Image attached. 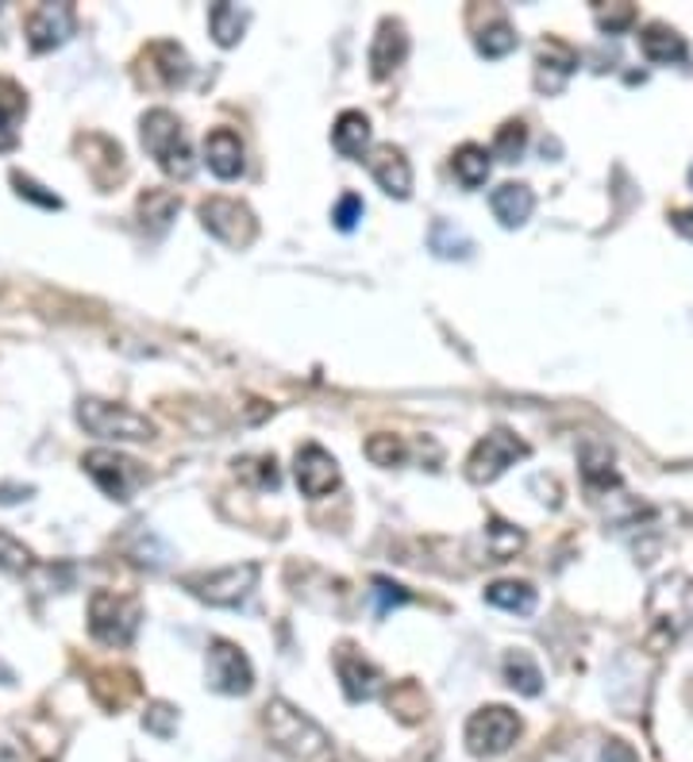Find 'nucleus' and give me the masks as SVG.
<instances>
[{"mask_svg":"<svg viewBox=\"0 0 693 762\" xmlns=\"http://www.w3.org/2000/svg\"><path fill=\"white\" fill-rule=\"evenodd\" d=\"M294 477L305 497H328V493L339 489V463L320 447V443H305V447L297 451Z\"/></svg>","mask_w":693,"mask_h":762,"instance_id":"nucleus-13","label":"nucleus"},{"mask_svg":"<svg viewBox=\"0 0 693 762\" xmlns=\"http://www.w3.org/2000/svg\"><path fill=\"white\" fill-rule=\"evenodd\" d=\"M143 620V605L136 597H120L112 590H97L89 597V632L105 647H128L139 632Z\"/></svg>","mask_w":693,"mask_h":762,"instance_id":"nucleus-5","label":"nucleus"},{"mask_svg":"<svg viewBox=\"0 0 693 762\" xmlns=\"http://www.w3.org/2000/svg\"><path fill=\"white\" fill-rule=\"evenodd\" d=\"M363 212H366L363 197H358V192H344L339 205H336V212H331V220H336L339 231H355L358 220H363Z\"/></svg>","mask_w":693,"mask_h":762,"instance_id":"nucleus-40","label":"nucleus"},{"mask_svg":"<svg viewBox=\"0 0 693 762\" xmlns=\"http://www.w3.org/2000/svg\"><path fill=\"white\" fill-rule=\"evenodd\" d=\"M386 705L400 724H420V720L428 716V697H424V690L416 682L394 685V693L386 697Z\"/></svg>","mask_w":693,"mask_h":762,"instance_id":"nucleus-30","label":"nucleus"},{"mask_svg":"<svg viewBox=\"0 0 693 762\" xmlns=\"http://www.w3.org/2000/svg\"><path fill=\"white\" fill-rule=\"evenodd\" d=\"M23 112H28L23 89L16 86V81L0 78V155L20 144V128H16V123L23 120Z\"/></svg>","mask_w":693,"mask_h":762,"instance_id":"nucleus-24","label":"nucleus"},{"mask_svg":"<svg viewBox=\"0 0 693 762\" xmlns=\"http://www.w3.org/2000/svg\"><path fill=\"white\" fill-rule=\"evenodd\" d=\"M601 762H640V759L624 740H608L605 748H601Z\"/></svg>","mask_w":693,"mask_h":762,"instance_id":"nucleus-43","label":"nucleus"},{"mask_svg":"<svg viewBox=\"0 0 693 762\" xmlns=\"http://www.w3.org/2000/svg\"><path fill=\"white\" fill-rule=\"evenodd\" d=\"M89 690H93L100 709L120 713L128 701L139 697V677L131 670H100V674H93V682H89Z\"/></svg>","mask_w":693,"mask_h":762,"instance_id":"nucleus-22","label":"nucleus"},{"mask_svg":"<svg viewBox=\"0 0 693 762\" xmlns=\"http://www.w3.org/2000/svg\"><path fill=\"white\" fill-rule=\"evenodd\" d=\"M181 200L174 197L170 189H147L143 197H139V216H143V228H150L158 236V231L170 228V220L178 216Z\"/></svg>","mask_w":693,"mask_h":762,"instance_id":"nucleus-29","label":"nucleus"},{"mask_svg":"<svg viewBox=\"0 0 693 762\" xmlns=\"http://www.w3.org/2000/svg\"><path fill=\"white\" fill-rule=\"evenodd\" d=\"M189 78V55L178 43H150L139 58V81L147 89H178Z\"/></svg>","mask_w":693,"mask_h":762,"instance_id":"nucleus-12","label":"nucleus"},{"mask_svg":"<svg viewBox=\"0 0 693 762\" xmlns=\"http://www.w3.org/2000/svg\"><path fill=\"white\" fill-rule=\"evenodd\" d=\"M428 247L436 250L439 258H471L474 243L463 228H455L451 220H436L428 231Z\"/></svg>","mask_w":693,"mask_h":762,"instance_id":"nucleus-31","label":"nucleus"},{"mask_svg":"<svg viewBox=\"0 0 693 762\" xmlns=\"http://www.w3.org/2000/svg\"><path fill=\"white\" fill-rule=\"evenodd\" d=\"M632 20H636V8H632V4L597 8V28L608 31V36H621L624 28H632Z\"/></svg>","mask_w":693,"mask_h":762,"instance_id":"nucleus-39","label":"nucleus"},{"mask_svg":"<svg viewBox=\"0 0 693 762\" xmlns=\"http://www.w3.org/2000/svg\"><path fill=\"white\" fill-rule=\"evenodd\" d=\"M578 70V50L566 47L563 39H544L536 50V89L547 97L563 93L566 81Z\"/></svg>","mask_w":693,"mask_h":762,"instance_id":"nucleus-15","label":"nucleus"},{"mask_svg":"<svg viewBox=\"0 0 693 762\" xmlns=\"http://www.w3.org/2000/svg\"><path fill=\"white\" fill-rule=\"evenodd\" d=\"M12 186L20 197H28V200H36V205H43V208H62V197H55V192H47L39 181H31V178H23V174H12Z\"/></svg>","mask_w":693,"mask_h":762,"instance_id":"nucleus-42","label":"nucleus"},{"mask_svg":"<svg viewBox=\"0 0 693 762\" xmlns=\"http://www.w3.org/2000/svg\"><path fill=\"white\" fill-rule=\"evenodd\" d=\"M686 627H693V582L682 574H671L651 590L647 647H655V651L674 647Z\"/></svg>","mask_w":693,"mask_h":762,"instance_id":"nucleus-2","label":"nucleus"},{"mask_svg":"<svg viewBox=\"0 0 693 762\" xmlns=\"http://www.w3.org/2000/svg\"><path fill=\"white\" fill-rule=\"evenodd\" d=\"M81 466H86V474L93 477L112 501H131L150 477L147 466H139L136 458L120 455V451H108V447L89 451V455L81 458Z\"/></svg>","mask_w":693,"mask_h":762,"instance_id":"nucleus-8","label":"nucleus"},{"mask_svg":"<svg viewBox=\"0 0 693 762\" xmlns=\"http://www.w3.org/2000/svg\"><path fill=\"white\" fill-rule=\"evenodd\" d=\"M489 208H494L501 228H524L532 208H536V192L524 186V181H505V186L489 192Z\"/></svg>","mask_w":693,"mask_h":762,"instance_id":"nucleus-20","label":"nucleus"},{"mask_svg":"<svg viewBox=\"0 0 693 762\" xmlns=\"http://www.w3.org/2000/svg\"><path fill=\"white\" fill-rule=\"evenodd\" d=\"M143 728L150 735H158V740H170L178 732V709L166 705V701H150L143 713Z\"/></svg>","mask_w":693,"mask_h":762,"instance_id":"nucleus-37","label":"nucleus"},{"mask_svg":"<svg viewBox=\"0 0 693 762\" xmlns=\"http://www.w3.org/2000/svg\"><path fill=\"white\" fill-rule=\"evenodd\" d=\"M370 174H374V181L382 186V192H389V197L405 200L408 192H413V166H408L405 150L378 147L370 155Z\"/></svg>","mask_w":693,"mask_h":762,"instance_id":"nucleus-18","label":"nucleus"},{"mask_svg":"<svg viewBox=\"0 0 693 762\" xmlns=\"http://www.w3.org/2000/svg\"><path fill=\"white\" fill-rule=\"evenodd\" d=\"M489 540H494V563H505V558H513L516 551L524 547V532L521 527H513V524H501V521H494L489 524Z\"/></svg>","mask_w":693,"mask_h":762,"instance_id":"nucleus-38","label":"nucleus"},{"mask_svg":"<svg viewBox=\"0 0 693 762\" xmlns=\"http://www.w3.org/2000/svg\"><path fill=\"white\" fill-rule=\"evenodd\" d=\"M78 420L89 435L116 439V443H147L158 435L155 420H147L143 413H136L128 405H112V400H100V397H81Z\"/></svg>","mask_w":693,"mask_h":762,"instance_id":"nucleus-4","label":"nucleus"},{"mask_svg":"<svg viewBox=\"0 0 693 762\" xmlns=\"http://www.w3.org/2000/svg\"><path fill=\"white\" fill-rule=\"evenodd\" d=\"M478 50H482L486 58H505L508 50H516V31H513V23L494 20L489 28H482V31H478Z\"/></svg>","mask_w":693,"mask_h":762,"instance_id":"nucleus-34","label":"nucleus"},{"mask_svg":"<svg viewBox=\"0 0 693 762\" xmlns=\"http://www.w3.org/2000/svg\"><path fill=\"white\" fill-rule=\"evenodd\" d=\"M671 220H674V228H679L682 236L693 239V208H682V212H674Z\"/></svg>","mask_w":693,"mask_h":762,"instance_id":"nucleus-44","label":"nucleus"},{"mask_svg":"<svg viewBox=\"0 0 693 762\" xmlns=\"http://www.w3.org/2000/svg\"><path fill=\"white\" fill-rule=\"evenodd\" d=\"M521 458H528V443L508 428H497V432H489L486 439L474 443L471 458H466V477H471L474 485H489L513 463H521Z\"/></svg>","mask_w":693,"mask_h":762,"instance_id":"nucleus-9","label":"nucleus"},{"mask_svg":"<svg viewBox=\"0 0 693 762\" xmlns=\"http://www.w3.org/2000/svg\"><path fill=\"white\" fill-rule=\"evenodd\" d=\"M200 224H205L208 236H216L220 243H228V247H250L258 236V220L255 212L244 205V200H231V197H208L200 200L197 208Z\"/></svg>","mask_w":693,"mask_h":762,"instance_id":"nucleus-10","label":"nucleus"},{"mask_svg":"<svg viewBox=\"0 0 693 762\" xmlns=\"http://www.w3.org/2000/svg\"><path fill=\"white\" fill-rule=\"evenodd\" d=\"M139 136H143L147 155L155 158L158 170H162L166 178H174V181L194 178V170H197L194 147H189L186 128H181V120L170 112V108H150V112H143Z\"/></svg>","mask_w":693,"mask_h":762,"instance_id":"nucleus-3","label":"nucleus"},{"mask_svg":"<svg viewBox=\"0 0 693 762\" xmlns=\"http://www.w3.org/2000/svg\"><path fill=\"white\" fill-rule=\"evenodd\" d=\"M405 455H408V447L389 432H378V435L366 439V458H370L374 466H400L405 463Z\"/></svg>","mask_w":693,"mask_h":762,"instance_id":"nucleus-33","label":"nucleus"},{"mask_svg":"<svg viewBox=\"0 0 693 762\" xmlns=\"http://www.w3.org/2000/svg\"><path fill=\"white\" fill-rule=\"evenodd\" d=\"M181 585H186L197 601H205V605H212V608H239L258 585V563L224 566V571H205V574H186L181 577Z\"/></svg>","mask_w":693,"mask_h":762,"instance_id":"nucleus-6","label":"nucleus"},{"mask_svg":"<svg viewBox=\"0 0 693 762\" xmlns=\"http://www.w3.org/2000/svg\"><path fill=\"white\" fill-rule=\"evenodd\" d=\"M374 608H378V616H386L389 608H397V605H405L408 601V593L400 590L397 582H389V577H374Z\"/></svg>","mask_w":693,"mask_h":762,"instance_id":"nucleus-41","label":"nucleus"},{"mask_svg":"<svg viewBox=\"0 0 693 762\" xmlns=\"http://www.w3.org/2000/svg\"><path fill=\"white\" fill-rule=\"evenodd\" d=\"M208 690L224 693V697H244L255 685V670H250V659L236 643L228 640H212L208 643Z\"/></svg>","mask_w":693,"mask_h":762,"instance_id":"nucleus-11","label":"nucleus"},{"mask_svg":"<svg viewBox=\"0 0 693 762\" xmlns=\"http://www.w3.org/2000/svg\"><path fill=\"white\" fill-rule=\"evenodd\" d=\"M73 36V4H39L28 16V43L36 55L62 47Z\"/></svg>","mask_w":693,"mask_h":762,"instance_id":"nucleus-16","label":"nucleus"},{"mask_svg":"<svg viewBox=\"0 0 693 762\" xmlns=\"http://www.w3.org/2000/svg\"><path fill=\"white\" fill-rule=\"evenodd\" d=\"M263 732L274 751H281V755L294 762L320 759L331 743L328 732H324L308 713H300L297 705H289L286 697H274L270 705L263 709Z\"/></svg>","mask_w":693,"mask_h":762,"instance_id":"nucleus-1","label":"nucleus"},{"mask_svg":"<svg viewBox=\"0 0 693 762\" xmlns=\"http://www.w3.org/2000/svg\"><path fill=\"white\" fill-rule=\"evenodd\" d=\"M331 147H336L344 158H363L366 150H370V120H366L358 108L339 112L336 128H331Z\"/></svg>","mask_w":693,"mask_h":762,"instance_id":"nucleus-23","label":"nucleus"},{"mask_svg":"<svg viewBox=\"0 0 693 762\" xmlns=\"http://www.w3.org/2000/svg\"><path fill=\"white\" fill-rule=\"evenodd\" d=\"M486 601L494 608H505V613H516V616L536 613V590L528 582H494L486 590Z\"/></svg>","mask_w":693,"mask_h":762,"instance_id":"nucleus-28","label":"nucleus"},{"mask_svg":"<svg viewBox=\"0 0 693 762\" xmlns=\"http://www.w3.org/2000/svg\"><path fill=\"white\" fill-rule=\"evenodd\" d=\"M247 20H250L247 8H236V4H228V0L208 8V28H212V39L220 47H236L239 39H244Z\"/></svg>","mask_w":693,"mask_h":762,"instance_id":"nucleus-27","label":"nucleus"},{"mask_svg":"<svg viewBox=\"0 0 693 762\" xmlns=\"http://www.w3.org/2000/svg\"><path fill=\"white\" fill-rule=\"evenodd\" d=\"M463 740L474 759H497L521 740V716L508 705H486L466 720Z\"/></svg>","mask_w":693,"mask_h":762,"instance_id":"nucleus-7","label":"nucleus"},{"mask_svg":"<svg viewBox=\"0 0 693 762\" xmlns=\"http://www.w3.org/2000/svg\"><path fill=\"white\" fill-rule=\"evenodd\" d=\"M405 58H408L405 23H400V20H382L378 36H374V43H370V73H374V81H386L389 73L405 62Z\"/></svg>","mask_w":693,"mask_h":762,"instance_id":"nucleus-17","label":"nucleus"},{"mask_svg":"<svg viewBox=\"0 0 693 762\" xmlns=\"http://www.w3.org/2000/svg\"><path fill=\"white\" fill-rule=\"evenodd\" d=\"M336 674H339V685H344L347 701H374L382 693V670L370 663V659L363 655V651H355L350 643L336 651Z\"/></svg>","mask_w":693,"mask_h":762,"instance_id":"nucleus-14","label":"nucleus"},{"mask_svg":"<svg viewBox=\"0 0 693 762\" xmlns=\"http://www.w3.org/2000/svg\"><path fill=\"white\" fill-rule=\"evenodd\" d=\"M524 147H528V128H524L521 120L501 123V131L494 139V155L501 158V162H516V158L524 155Z\"/></svg>","mask_w":693,"mask_h":762,"instance_id":"nucleus-35","label":"nucleus"},{"mask_svg":"<svg viewBox=\"0 0 693 762\" xmlns=\"http://www.w3.org/2000/svg\"><path fill=\"white\" fill-rule=\"evenodd\" d=\"M582 474H586L590 489H608V485L621 482L613 471V455L601 451V447H586V455H582Z\"/></svg>","mask_w":693,"mask_h":762,"instance_id":"nucleus-32","label":"nucleus"},{"mask_svg":"<svg viewBox=\"0 0 693 762\" xmlns=\"http://www.w3.org/2000/svg\"><path fill=\"white\" fill-rule=\"evenodd\" d=\"M205 162L220 181L239 178L244 166H247L244 162V139H239L231 128H216L212 136L205 139Z\"/></svg>","mask_w":693,"mask_h":762,"instance_id":"nucleus-19","label":"nucleus"},{"mask_svg":"<svg viewBox=\"0 0 693 762\" xmlns=\"http://www.w3.org/2000/svg\"><path fill=\"white\" fill-rule=\"evenodd\" d=\"M0 571L4 574H28L31 571V551L23 547L16 535H8L0 527Z\"/></svg>","mask_w":693,"mask_h":762,"instance_id":"nucleus-36","label":"nucleus"},{"mask_svg":"<svg viewBox=\"0 0 693 762\" xmlns=\"http://www.w3.org/2000/svg\"><path fill=\"white\" fill-rule=\"evenodd\" d=\"M505 682L513 685L516 693H524V697H539V693H544V670H539V663L528 655V651L516 647L505 655Z\"/></svg>","mask_w":693,"mask_h":762,"instance_id":"nucleus-26","label":"nucleus"},{"mask_svg":"<svg viewBox=\"0 0 693 762\" xmlns=\"http://www.w3.org/2000/svg\"><path fill=\"white\" fill-rule=\"evenodd\" d=\"M640 50H644V58L655 66H679V62H686V55H690L686 39H682L671 23H647V28L640 31Z\"/></svg>","mask_w":693,"mask_h":762,"instance_id":"nucleus-21","label":"nucleus"},{"mask_svg":"<svg viewBox=\"0 0 693 762\" xmlns=\"http://www.w3.org/2000/svg\"><path fill=\"white\" fill-rule=\"evenodd\" d=\"M489 166H494V155H489L486 147H478V144H463L455 155H451V170H455V178H458V186H463V189L486 186Z\"/></svg>","mask_w":693,"mask_h":762,"instance_id":"nucleus-25","label":"nucleus"},{"mask_svg":"<svg viewBox=\"0 0 693 762\" xmlns=\"http://www.w3.org/2000/svg\"><path fill=\"white\" fill-rule=\"evenodd\" d=\"M690 181H693V170H690Z\"/></svg>","mask_w":693,"mask_h":762,"instance_id":"nucleus-45","label":"nucleus"}]
</instances>
